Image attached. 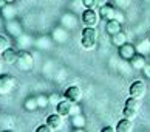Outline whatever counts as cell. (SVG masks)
Segmentation results:
<instances>
[{
  "mask_svg": "<svg viewBox=\"0 0 150 132\" xmlns=\"http://www.w3.org/2000/svg\"><path fill=\"white\" fill-rule=\"evenodd\" d=\"M96 42H98V33L94 30V26H85L81 34V45L85 50H93L96 47Z\"/></svg>",
  "mask_w": 150,
  "mask_h": 132,
  "instance_id": "obj_1",
  "label": "cell"
},
{
  "mask_svg": "<svg viewBox=\"0 0 150 132\" xmlns=\"http://www.w3.org/2000/svg\"><path fill=\"white\" fill-rule=\"evenodd\" d=\"M141 98H135V96H130L127 98V101L124 104V111H122V117L133 120L139 112V107H141Z\"/></svg>",
  "mask_w": 150,
  "mask_h": 132,
  "instance_id": "obj_2",
  "label": "cell"
},
{
  "mask_svg": "<svg viewBox=\"0 0 150 132\" xmlns=\"http://www.w3.org/2000/svg\"><path fill=\"white\" fill-rule=\"evenodd\" d=\"M16 65L20 68V70H31L33 65H34V59H33L31 53L26 51V50H20L17 53V61H16Z\"/></svg>",
  "mask_w": 150,
  "mask_h": 132,
  "instance_id": "obj_3",
  "label": "cell"
},
{
  "mask_svg": "<svg viewBox=\"0 0 150 132\" xmlns=\"http://www.w3.org/2000/svg\"><path fill=\"white\" fill-rule=\"evenodd\" d=\"M16 86H17V81L13 76L0 75V95H8V93H11L16 89Z\"/></svg>",
  "mask_w": 150,
  "mask_h": 132,
  "instance_id": "obj_4",
  "label": "cell"
},
{
  "mask_svg": "<svg viewBox=\"0 0 150 132\" xmlns=\"http://www.w3.org/2000/svg\"><path fill=\"white\" fill-rule=\"evenodd\" d=\"M81 19H82V24L85 26H96L98 20H99L98 9L96 8H85V11L81 16Z\"/></svg>",
  "mask_w": 150,
  "mask_h": 132,
  "instance_id": "obj_5",
  "label": "cell"
},
{
  "mask_svg": "<svg viewBox=\"0 0 150 132\" xmlns=\"http://www.w3.org/2000/svg\"><path fill=\"white\" fill-rule=\"evenodd\" d=\"M118 54L121 59H124V61H130V59L136 54V47L133 45V44H122V45L118 47Z\"/></svg>",
  "mask_w": 150,
  "mask_h": 132,
  "instance_id": "obj_6",
  "label": "cell"
},
{
  "mask_svg": "<svg viewBox=\"0 0 150 132\" xmlns=\"http://www.w3.org/2000/svg\"><path fill=\"white\" fill-rule=\"evenodd\" d=\"M64 98L68 100L71 103H79L81 98H82V90L79 86H70L67 87L65 92H64Z\"/></svg>",
  "mask_w": 150,
  "mask_h": 132,
  "instance_id": "obj_7",
  "label": "cell"
},
{
  "mask_svg": "<svg viewBox=\"0 0 150 132\" xmlns=\"http://www.w3.org/2000/svg\"><path fill=\"white\" fill-rule=\"evenodd\" d=\"M144 93H146V84H144L141 79H136V81H133L130 84V87H129V95L130 96L142 98Z\"/></svg>",
  "mask_w": 150,
  "mask_h": 132,
  "instance_id": "obj_8",
  "label": "cell"
},
{
  "mask_svg": "<svg viewBox=\"0 0 150 132\" xmlns=\"http://www.w3.org/2000/svg\"><path fill=\"white\" fill-rule=\"evenodd\" d=\"M45 123L53 131H57V129L62 128V124H64V117H62V115H59L57 112L56 113H51V115H48V117H47V121Z\"/></svg>",
  "mask_w": 150,
  "mask_h": 132,
  "instance_id": "obj_9",
  "label": "cell"
},
{
  "mask_svg": "<svg viewBox=\"0 0 150 132\" xmlns=\"http://www.w3.org/2000/svg\"><path fill=\"white\" fill-rule=\"evenodd\" d=\"M98 11H99V13H98L99 17L104 19V20L115 19V16H116V9H115V6H112L110 3L104 5V6H101V8H98Z\"/></svg>",
  "mask_w": 150,
  "mask_h": 132,
  "instance_id": "obj_10",
  "label": "cell"
},
{
  "mask_svg": "<svg viewBox=\"0 0 150 132\" xmlns=\"http://www.w3.org/2000/svg\"><path fill=\"white\" fill-rule=\"evenodd\" d=\"M129 62H130V67H132L133 70H142L144 67H146V64H147L146 56H144V54H141V53H138V51H136V54L130 59Z\"/></svg>",
  "mask_w": 150,
  "mask_h": 132,
  "instance_id": "obj_11",
  "label": "cell"
},
{
  "mask_svg": "<svg viewBox=\"0 0 150 132\" xmlns=\"http://www.w3.org/2000/svg\"><path fill=\"white\" fill-rule=\"evenodd\" d=\"M105 31H107V34L113 36L116 33L122 31V22H119L118 19H110L107 20V24H105Z\"/></svg>",
  "mask_w": 150,
  "mask_h": 132,
  "instance_id": "obj_12",
  "label": "cell"
},
{
  "mask_svg": "<svg viewBox=\"0 0 150 132\" xmlns=\"http://www.w3.org/2000/svg\"><path fill=\"white\" fill-rule=\"evenodd\" d=\"M17 53H19V51H16L14 48L8 47L5 51H2V61H3L5 64H8V65L16 64V61H17Z\"/></svg>",
  "mask_w": 150,
  "mask_h": 132,
  "instance_id": "obj_13",
  "label": "cell"
},
{
  "mask_svg": "<svg viewBox=\"0 0 150 132\" xmlns=\"http://www.w3.org/2000/svg\"><path fill=\"white\" fill-rule=\"evenodd\" d=\"M132 129H133L132 120L122 117L119 121H118V124H116V129H115V131H118V132H130Z\"/></svg>",
  "mask_w": 150,
  "mask_h": 132,
  "instance_id": "obj_14",
  "label": "cell"
},
{
  "mask_svg": "<svg viewBox=\"0 0 150 132\" xmlns=\"http://www.w3.org/2000/svg\"><path fill=\"white\" fill-rule=\"evenodd\" d=\"M6 30H8L13 36H16V37L22 34V26H20V24H19V22H16V20H13V19H11L8 24H6Z\"/></svg>",
  "mask_w": 150,
  "mask_h": 132,
  "instance_id": "obj_15",
  "label": "cell"
},
{
  "mask_svg": "<svg viewBox=\"0 0 150 132\" xmlns=\"http://www.w3.org/2000/svg\"><path fill=\"white\" fill-rule=\"evenodd\" d=\"M125 42H127V36L122 31H119V33H116V34L112 36V44L115 47H119V45H122V44H125Z\"/></svg>",
  "mask_w": 150,
  "mask_h": 132,
  "instance_id": "obj_16",
  "label": "cell"
},
{
  "mask_svg": "<svg viewBox=\"0 0 150 132\" xmlns=\"http://www.w3.org/2000/svg\"><path fill=\"white\" fill-rule=\"evenodd\" d=\"M71 123H73V128H82L85 124V118L82 113H74L71 115Z\"/></svg>",
  "mask_w": 150,
  "mask_h": 132,
  "instance_id": "obj_17",
  "label": "cell"
},
{
  "mask_svg": "<svg viewBox=\"0 0 150 132\" xmlns=\"http://www.w3.org/2000/svg\"><path fill=\"white\" fill-rule=\"evenodd\" d=\"M23 106H25V111H30V112L36 111V109L39 107V106H37V100H36V96H34V98H26Z\"/></svg>",
  "mask_w": 150,
  "mask_h": 132,
  "instance_id": "obj_18",
  "label": "cell"
},
{
  "mask_svg": "<svg viewBox=\"0 0 150 132\" xmlns=\"http://www.w3.org/2000/svg\"><path fill=\"white\" fill-rule=\"evenodd\" d=\"M11 5H13V3H6V5L2 8V9H3L2 16H3L5 19H13V17H14V8L11 6Z\"/></svg>",
  "mask_w": 150,
  "mask_h": 132,
  "instance_id": "obj_19",
  "label": "cell"
},
{
  "mask_svg": "<svg viewBox=\"0 0 150 132\" xmlns=\"http://www.w3.org/2000/svg\"><path fill=\"white\" fill-rule=\"evenodd\" d=\"M36 100H37V106L39 107H47L48 104H50V100H48V96L47 95H37L36 96Z\"/></svg>",
  "mask_w": 150,
  "mask_h": 132,
  "instance_id": "obj_20",
  "label": "cell"
},
{
  "mask_svg": "<svg viewBox=\"0 0 150 132\" xmlns=\"http://www.w3.org/2000/svg\"><path fill=\"white\" fill-rule=\"evenodd\" d=\"M8 47H9V39L5 34H0V54H2V51L6 50Z\"/></svg>",
  "mask_w": 150,
  "mask_h": 132,
  "instance_id": "obj_21",
  "label": "cell"
},
{
  "mask_svg": "<svg viewBox=\"0 0 150 132\" xmlns=\"http://www.w3.org/2000/svg\"><path fill=\"white\" fill-rule=\"evenodd\" d=\"M48 100H50V104H54L56 106L57 103H60L64 100V95H59V93H51V95L48 96Z\"/></svg>",
  "mask_w": 150,
  "mask_h": 132,
  "instance_id": "obj_22",
  "label": "cell"
},
{
  "mask_svg": "<svg viewBox=\"0 0 150 132\" xmlns=\"http://www.w3.org/2000/svg\"><path fill=\"white\" fill-rule=\"evenodd\" d=\"M36 131H37V132H51L53 129H51V128H50V126L45 123V124H40V126H39V128H37Z\"/></svg>",
  "mask_w": 150,
  "mask_h": 132,
  "instance_id": "obj_23",
  "label": "cell"
},
{
  "mask_svg": "<svg viewBox=\"0 0 150 132\" xmlns=\"http://www.w3.org/2000/svg\"><path fill=\"white\" fill-rule=\"evenodd\" d=\"M84 8H94V0H81Z\"/></svg>",
  "mask_w": 150,
  "mask_h": 132,
  "instance_id": "obj_24",
  "label": "cell"
},
{
  "mask_svg": "<svg viewBox=\"0 0 150 132\" xmlns=\"http://www.w3.org/2000/svg\"><path fill=\"white\" fill-rule=\"evenodd\" d=\"M108 3V0H94V8H101V6H104V5H107Z\"/></svg>",
  "mask_w": 150,
  "mask_h": 132,
  "instance_id": "obj_25",
  "label": "cell"
},
{
  "mask_svg": "<svg viewBox=\"0 0 150 132\" xmlns=\"http://www.w3.org/2000/svg\"><path fill=\"white\" fill-rule=\"evenodd\" d=\"M142 71H144V75H146V78L150 79V64H146V67L142 68Z\"/></svg>",
  "mask_w": 150,
  "mask_h": 132,
  "instance_id": "obj_26",
  "label": "cell"
},
{
  "mask_svg": "<svg viewBox=\"0 0 150 132\" xmlns=\"http://www.w3.org/2000/svg\"><path fill=\"white\" fill-rule=\"evenodd\" d=\"M115 129L112 128V126H105V128H102V132H113Z\"/></svg>",
  "mask_w": 150,
  "mask_h": 132,
  "instance_id": "obj_27",
  "label": "cell"
},
{
  "mask_svg": "<svg viewBox=\"0 0 150 132\" xmlns=\"http://www.w3.org/2000/svg\"><path fill=\"white\" fill-rule=\"evenodd\" d=\"M6 5V0H0V8H3Z\"/></svg>",
  "mask_w": 150,
  "mask_h": 132,
  "instance_id": "obj_28",
  "label": "cell"
},
{
  "mask_svg": "<svg viewBox=\"0 0 150 132\" xmlns=\"http://www.w3.org/2000/svg\"><path fill=\"white\" fill-rule=\"evenodd\" d=\"M6 3H14V0H6Z\"/></svg>",
  "mask_w": 150,
  "mask_h": 132,
  "instance_id": "obj_29",
  "label": "cell"
},
{
  "mask_svg": "<svg viewBox=\"0 0 150 132\" xmlns=\"http://www.w3.org/2000/svg\"><path fill=\"white\" fill-rule=\"evenodd\" d=\"M0 71H2V62H0Z\"/></svg>",
  "mask_w": 150,
  "mask_h": 132,
  "instance_id": "obj_30",
  "label": "cell"
},
{
  "mask_svg": "<svg viewBox=\"0 0 150 132\" xmlns=\"http://www.w3.org/2000/svg\"><path fill=\"white\" fill-rule=\"evenodd\" d=\"M149 44H150V36H149Z\"/></svg>",
  "mask_w": 150,
  "mask_h": 132,
  "instance_id": "obj_31",
  "label": "cell"
},
{
  "mask_svg": "<svg viewBox=\"0 0 150 132\" xmlns=\"http://www.w3.org/2000/svg\"><path fill=\"white\" fill-rule=\"evenodd\" d=\"M0 24H2V20H0Z\"/></svg>",
  "mask_w": 150,
  "mask_h": 132,
  "instance_id": "obj_32",
  "label": "cell"
}]
</instances>
